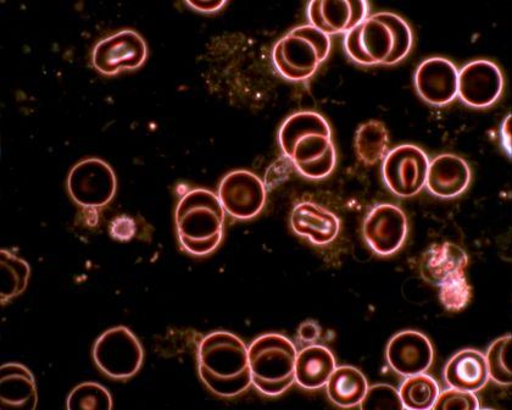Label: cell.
Returning <instances> with one entry per match:
<instances>
[{"label":"cell","instance_id":"3","mask_svg":"<svg viewBox=\"0 0 512 410\" xmlns=\"http://www.w3.org/2000/svg\"><path fill=\"white\" fill-rule=\"evenodd\" d=\"M198 368L204 385L220 397L242 395L252 385L248 348L231 332L216 331L200 341Z\"/></svg>","mask_w":512,"mask_h":410},{"label":"cell","instance_id":"10","mask_svg":"<svg viewBox=\"0 0 512 410\" xmlns=\"http://www.w3.org/2000/svg\"><path fill=\"white\" fill-rule=\"evenodd\" d=\"M266 195L264 182L247 170L232 171L225 176L217 192L222 208L238 220L255 218L264 209Z\"/></svg>","mask_w":512,"mask_h":410},{"label":"cell","instance_id":"5","mask_svg":"<svg viewBox=\"0 0 512 410\" xmlns=\"http://www.w3.org/2000/svg\"><path fill=\"white\" fill-rule=\"evenodd\" d=\"M297 347L286 336L266 334L248 348L252 384L263 395L276 397L296 382Z\"/></svg>","mask_w":512,"mask_h":410},{"label":"cell","instance_id":"14","mask_svg":"<svg viewBox=\"0 0 512 410\" xmlns=\"http://www.w3.org/2000/svg\"><path fill=\"white\" fill-rule=\"evenodd\" d=\"M369 15V3L365 0H313L308 5L310 25L325 33L347 35Z\"/></svg>","mask_w":512,"mask_h":410},{"label":"cell","instance_id":"1","mask_svg":"<svg viewBox=\"0 0 512 410\" xmlns=\"http://www.w3.org/2000/svg\"><path fill=\"white\" fill-rule=\"evenodd\" d=\"M278 142L285 157L306 179H326L336 168L331 127L320 114L300 112L289 116L278 132Z\"/></svg>","mask_w":512,"mask_h":410},{"label":"cell","instance_id":"9","mask_svg":"<svg viewBox=\"0 0 512 410\" xmlns=\"http://www.w3.org/2000/svg\"><path fill=\"white\" fill-rule=\"evenodd\" d=\"M116 176L103 160L91 158L74 166L68 180L69 193L83 208H103L116 193Z\"/></svg>","mask_w":512,"mask_h":410},{"label":"cell","instance_id":"13","mask_svg":"<svg viewBox=\"0 0 512 410\" xmlns=\"http://www.w3.org/2000/svg\"><path fill=\"white\" fill-rule=\"evenodd\" d=\"M502 71L488 60H476L459 72L458 96L471 108H489L502 96Z\"/></svg>","mask_w":512,"mask_h":410},{"label":"cell","instance_id":"15","mask_svg":"<svg viewBox=\"0 0 512 410\" xmlns=\"http://www.w3.org/2000/svg\"><path fill=\"white\" fill-rule=\"evenodd\" d=\"M459 71L448 59L431 58L415 72V87L419 96L434 107H444L458 97Z\"/></svg>","mask_w":512,"mask_h":410},{"label":"cell","instance_id":"31","mask_svg":"<svg viewBox=\"0 0 512 410\" xmlns=\"http://www.w3.org/2000/svg\"><path fill=\"white\" fill-rule=\"evenodd\" d=\"M434 410H477L480 409L477 397L473 392L461 391L450 387L449 390L439 393Z\"/></svg>","mask_w":512,"mask_h":410},{"label":"cell","instance_id":"20","mask_svg":"<svg viewBox=\"0 0 512 410\" xmlns=\"http://www.w3.org/2000/svg\"><path fill=\"white\" fill-rule=\"evenodd\" d=\"M444 379L453 389L473 393L481 391L489 381L486 357L476 349H464L449 360Z\"/></svg>","mask_w":512,"mask_h":410},{"label":"cell","instance_id":"21","mask_svg":"<svg viewBox=\"0 0 512 410\" xmlns=\"http://www.w3.org/2000/svg\"><path fill=\"white\" fill-rule=\"evenodd\" d=\"M2 409L35 410L37 407V389L35 378L24 365L10 363L2 367Z\"/></svg>","mask_w":512,"mask_h":410},{"label":"cell","instance_id":"28","mask_svg":"<svg viewBox=\"0 0 512 410\" xmlns=\"http://www.w3.org/2000/svg\"><path fill=\"white\" fill-rule=\"evenodd\" d=\"M113 408V398L105 387L94 382H85L70 393L68 409L100 410Z\"/></svg>","mask_w":512,"mask_h":410},{"label":"cell","instance_id":"18","mask_svg":"<svg viewBox=\"0 0 512 410\" xmlns=\"http://www.w3.org/2000/svg\"><path fill=\"white\" fill-rule=\"evenodd\" d=\"M471 182L469 164L453 154L438 155L428 166L426 186L433 196L449 199L466 191Z\"/></svg>","mask_w":512,"mask_h":410},{"label":"cell","instance_id":"23","mask_svg":"<svg viewBox=\"0 0 512 410\" xmlns=\"http://www.w3.org/2000/svg\"><path fill=\"white\" fill-rule=\"evenodd\" d=\"M367 389L369 385L364 374L354 367L336 368L326 384L328 398L341 408L359 406Z\"/></svg>","mask_w":512,"mask_h":410},{"label":"cell","instance_id":"27","mask_svg":"<svg viewBox=\"0 0 512 410\" xmlns=\"http://www.w3.org/2000/svg\"><path fill=\"white\" fill-rule=\"evenodd\" d=\"M511 346L512 337L506 335L493 342L488 349L486 362L489 379L497 382L498 385L509 386L512 384Z\"/></svg>","mask_w":512,"mask_h":410},{"label":"cell","instance_id":"17","mask_svg":"<svg viewBox=\"0 0 512 410\" xmlns=\"http://www.w3.org/2000/svg\"><path fill=\"white\" fill-rule=\"evenodd\" d=\"M291 225L297 235L308 238L316 246L330 245L341 230L335 213L311 202L299 203L294 207Z\"/></svg>","mask_w":512,"mask_h":410},{"label":"cell","instance_id":"11","mask_svg":"<svg viewBox=\"0 0 512 410\" xmlns=\"http://www.w3.org/2000/svg\"><path fill=\"white\" fill-rule=\"evenodd\" d=\"M147 44L139 33L124 30L97 43L93 49L94 68L104 75H115L121 70H133L146 62Z\"/></svg>","mask_w":512,"mask_h":410},{"label":"cell","instance_id":"19","mask_svg":"<svg viewBox=\"0 0 512 410\" xmlns=\"http://www.w3.org/2000/svg\"><path fill=\"white\" fill-rule=\"evenodd\" d=\"M469 257L463 248L444 242L432 245L421 260V275L433 286L441 287L453 277L466 275Z\"/></svg>","mask_w":512,"mask_h":410},{"label":"cell","instance_id":"8","mask_svg":"<svg viewBox=\"0 0 512 410\" xmlns=\"http://www.w3.org/2000/svg\"><path fill=\"white\" fill-rule=\"evenodd\" d=\"M428 157L421 148L404 144L388 152L383 159L384 184L395 196L410 198L426 186Z\"/></svg>","mask_w":512,"mask_h":410},{"label":"cell","instance_id":"16","mask_svg":"<svg viewBox=\"0 0 512 410\" xmlns=\"http://www.w3.org/2000/svg\"><path fill=\"white\" fill-rule=\"evenodd\" d=\"M387 360L395 373L405 376L425 374L433 364L432 343L417 331H403L388 343Z\"/></svg>","mask_w":512,"mask_h":410},{"label":"cell","instance_id":"4","mask_svg":"<svg viewBox=\"0 0 512 410\" xmlns=\"http://www.w3.org/2000/svg\"><path fill=\"white\" fill-rule=\"evenodd\" d=\"M225 219V209L215 193L202 188L187 192L176 208L181 246L197 257L213 253L224 237Z\"/></svg>","mask_w":512,"mask_h":410},{"label":"cell","instance_id":"6","mask_svg":"<svg viewBox=\"0 0 512 410\" xmlns=\"http://www.w3.org/2000/svg\"><path fill=\"white\" fill-rule=\"evenodd\" d=\"M331 47V38L325 33L311 25L299 26L275 44L272 62L286 80L303 82L326 62Z\"/></svg>","mask_w":512,"mask_h":410},{"label":"cell","instance_id":"22","mask_svg":"<svg viewBox=\"0 0 512 410\" xmlns=\"http://www.w3.org/2000/svg\"><path fill=\"white\" fill-rule=\"evenodd\" d=\"M336 368V359L330 349L320 345L305 347L297 354L296 382L304 390H320Z\"/></svg>","mask_w":512,"mask_h":410},{"label":"cell","instance_id":"33","mask_svg":"<svg viewBox=\"0 0 512 410\" xmlns=\"http://www.w3.org/2000/svg\"><path fill=\"white\" fill-rule=\"evenodd\" d=\"M321 336V328L315 321H306L300 326L298 331V339L305 345H316Z\"/></svg>","mask_w":512,"mask_h":410},{"label":"cell","instance_id":"25","mask_svg":"<svg viewBox=\"0 0 512 410\" xmlns=\"http://www.w3.org/2000/svg\"><path fill=\"white\" fill-rule=\"evenodd\" d=\"M439 393L436 380L426 374L408 376L399 390L404 409L408 410L432 409Z\"/></svg>","mask_w":512,"mask_h":410},{"label":"cell","instance_id":"35","mask_svg":"<svg viewBox=\"0 0 512 410\" xmlns=\"http://www.w3.org/2000/svg\"><path fill=\"white\" fill-rule=\"evenodd\" d=\"M502 143L506 152L511 155V115L506 118L502 127Z\"/></svg>","mask_w":512,"mask_h":410},{"label":"cell","instance_id":"29","mask_svg":"<svg viewBox=\"0 0 512 410\" xmlns=\"http://www.w3.org/2000/svg\"><path fill=\"white\" fill-rule=\"evenodd\" d=\"M439 288V299L449 312H460L470 302L471 286L466 280V275L453 277Z\"/></svg>","mask_w":512,"mask_h":410},{"label":"cell","instance_id":"26","mask_svg":"<svg viewBox=\"0 0 512 410\" xmlns=\"http://www.w3.org/2000/svg\"><path fill=\"white\" fill-rule=\"evenodd\" d=\"M2 303L19 296L27 286L30 268L24 260L2 251Z\"/></svg>","mask_w":512,"mask_h":410},{"label":"cell","instance_id":"24","mask_svg":"<svg viewBox=\"0 0 512 410\" xmlns=\"http://www.w3.org/2000/svg\"><path fill=\"white\" fill-rule=\"evenodd\" d=\"M356 154L366 165L380 163L389 149V135L381 121L371 120L359 127L355 137Z\"/></svg>","mask_w":512,"mask_h":410},{"label":"cell","instance_id":"30","mask_svg":"<svg viewBox=\"0 0 512 410\" xmlns=\"http://www.w3.org/2000/svg\"><path fill=\"white\" fill-rule=\"evenodd\" d=\"M363 410H403L399 391L393 386L380 384L369 387L363 401L359 404Z\"/></svg>","mask_w":512,"mask_h":410},{"label":"cell","instance_id":"12","mask_svg":"<svg viewBox=\"0 0 512 410\" xmlns=\"http://www.w3.org/2000/svg\"><path fill=\"white\" fill-rule=\"evenodd\" d=\"M363 232L367 245L378 256H392L404 245L408 220L397 205H376L366 216Z\"/></svg>","mask_w":512,"mask_h":410},{"label":"cell","instance_id":"7","mask_svg":"<svg viewBox=\"0 0 512 410\" xmlns=\"http://www.w3.org/2000/svg\"><path fill=\"white\" fill-rule=\"evenodd\" d=\"M93 358L109 378L127 380L141 369L143 348L132 331L118 326L99 337L93 348Z\"/></svg>","mask_w":512,"mask_h":410},{"label":"cell","instance_id":"34","mask_svg":"<svg viewBox=\"0 0 512 410\" xmlns=\"http://www.w3.org/2000/svg\"><path fill=\"white\" fill-rule=\"evenodd\" d=\"M187 5L192 7L193 9L203 11V13H214V11L220 10L227 2L224 0H211V2H207V0H187Z\"/></svg>","mask_w":512,"mask_h":410},{"label":"cell","instance_id":"32","mask_svg":"<svg viewBox=\"0 0 512 410\" xmlns=\"http://www.w3.org/2000/svg\"><path fill=\"white\" fill-rule=\"evenodd\" d=\"M110 235L115 240L127 242L136 235L137 227L135 220L127 215H120L110 223Z\"/></svg>","mask_w":512,"mask_h":410},{"label":"cell","instance_id":"2","mask_svg":"<svg viewBox=\"0 0 512 410\" xmlns=\"http://www.w3.org/2000/svg\"><path fill=\"white\" fill-rule=\"evenodd\" d=\"M343 44L345 53L356 64L394 65L408 57L413 48V32L400 16L377 13L348 32Z\"/></svg>","mask_w":512,"mask_h":410}]
</instances>
